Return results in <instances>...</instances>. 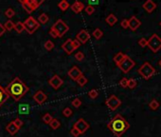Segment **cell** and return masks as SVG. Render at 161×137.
Wrapping results in <instances>:
<instances>
[{
    "mask_svg": "<svg viewBox=\"0 0 161 137\" xmlns=\"http://www.w3.org/2000/svg\"><path fill=\"white\" fill-rule=\"evenodd\" d=\"M76 39L80 43V44H85L86 42L90 39V34L86 30H80V32L77 33Z\"/></svg>",
    "mask_w": 161,
    "mask_h": 137,
    "instance_id": "obj_13",
    "label": "cell"
},
{
    "mask_svg": "<svg viewBox=\"0 0 161 137\" xmlns=\"http://www.w3.org/2000/svg\"><path fill=\"white\" fill-rule=\"evenodd\" d=\"M135 61L133 60L131 57H129L128 55H125V57L123 58V60L117 65V67L120 68V71L124 73H128L133 68L135 67Z\"/></svg>",
    "mask_w": 161,
    "mask_h": 137,
    "instance_id": "obj_6",
    "label": "cell"
},
{
    "mask_svg": "<svg viewBox=\"0 0 161 137\" xmlns=\"http://www.w3.org/2000/svg\"><path fill=\"white\" fill-rule=\"evenodd\" d=\"M58 7L61 11L66 12V10H68V8L70 6H69V3L67 2V0H61V1L58 3Z\"/></svg>",
    "mask_w": 161,
    "mask_h": 137,
    "instance_id": "obj_23",
    "label": "cell"
},
{
    "mask_svg": "<svg viewBox=\"0 0 161 137\" xmlns=\"http://www.w3.org/2000/svg\"><path fill=\"white\" fill-rule=\"evenodd\" d=\"M125 55H126L125 54H123V52H117V54L115 55V56H114V58H113V59H114V62L116 63L117 66L123 60V58L125 57Z\"/></svg>",
    "mask_w": 161,
    "mask_h": 137,
    "instance_id": "obj_24",
    "label": "cell"
},
{
    "mask_svg": "<svg viewBox=\"0 0 161 137\" xmlns=\"http://www.w3.org/2000/svg\"><path fill=\"white\" fill-rule=\"evenodd\" d=\"M48 125L50 126V128L52 130H57V129H59V128L61 127V122L58 119H56V118H53V119L51 120V122L49 123Z\"/></svg>",
    "mask_w": 161,
    "mask_h": 137,
    "instance_id": "obj_25",
    "label": "cell"
},
{
    "mask_svg": "<svg viewBox=\"0 0 161 137\" xmlns=\"http://www.w3.org/2000/svg\"><path fill=\"white\" fill-rule=\"evenodd\" d=\"M67 74H68V76L73 81H77L79 79V77L83 74V73L77 66H73L71 68H69L68 71H67Z\"/></svg>",
    "mask_w": 161,
    "mask_h": 137,
    "instance_id": "obj_14",
    "label": "cell"
},
{
    "mask_svg": "<svg viewBox=\"0 0 161 137\" xmlns=\"http://www.w3.org/2000/svg\"><path fill=\"white\" fill-rule=\"evenodd\" d=\"M72 44H73V47H74V49H75V50H77L78 48H80V43L77 39L72 40Z\"/></svg>",
    "mask_w": 161,
    "mask_h": 137,
    "instance_id": "obj_46",
    "label": "cell"
},
{
    "mask_svg": "<svg viewBox=\"0 0 161 137\" xmlns=\"http://www.w3.org/2000/svg\"><path fill=\"white\" fill-rule=\"evenodd\" d=\"M147 46L149 47V49L152 52H157L161 49V38L156 33L153 34L148 40Z\"/></svg>",
    "mask_w": 161,
    "mask_h": 137,
    "instance_id": "obj_7",
    "label": "cell"
},
{
    "mask_svg": "<svg viewBox=\"0 0 161 137\" xmlns=\"http://www.w3.org/2000/svg\"><path fill=\"white\" fill-rule=\"evenodd\" d=\"M24 24V28H25V31H27L28 33L30 34H32L34 33L37 30L40 28V23L37 21L36 19L33 16H29L27 18L26 20H25Z\"/></svg>",
    "mask_w": 161,
    "mask_h": 137,
    "instance_id": "obj_4",
    "label": "cell"
},
{
    "mask_svg": "<svg viewBox=\"0 0 161 137\" xmlns=\"http://www.w3.org/2000/svg\"><path fill=\"white\" fill-rule=\"evenodd\" d=\"M51 29L56 32V33L58 34V37H62L68 32L69 27L64 23V21H63L62 19H58L56 22L52 25Z\"/></svg>",
    "mask_w": 161,
    "mask_h": 137,
    "instance_id": "obj_5",
    "label": "cell"
},
{
    "mask_svg": "<svg viewBox=\"0 0 161 137\" xmlns=\"http://www.w3.org/2000/svg\"><path fill=\"white\" fill-rule=\"evenodd\" d=\"M73 127L75 128L76 130H79L80 134H83L85 132H87V130L90 128V125H89L83 118H80V119H78L74 123Z\"/></svg>",
    "mask_w": 161,
    "mask_h": 137,
    "instance_id": "obj_10",
    "label": "cell"
},
{
    "mask_svg": "<svg viewBox=\"0 0 161 137\" xmlns=\"http://www.w3.org/2000/svg\"><path fill=\"white\" fill-rule=\"evenodd\" d=\"M85 12L88 15H92L93 14H94V12H95V8L93 7V6H91V5H87L85 7Z\"/></svg>",
    "mask_w": 161,
    "mask_h": 137,
    "instance_id": "obj_39",
    "label": "cell"
},
{
    "mask_svg": "<svg viewBox=\"0 0 161 137\" xmlns=\"http://www.w3.org/2000/svg\"><path fill=\"white\" fill-rule=\"evenodd\" d=\"M138 73L140 74V75L143 77L144 79L148 80L156 73V68L152 66L150 63L145 62V63L138 70Z\"/></svg>",
    "mask_w": 161,
    "mask_h": 137,
    "instance_id": "obj_3",
    "label": "cell"
},
{
    "mask_svg": "<svg viewBox=\"0 0 161 137\" xmlns=\"http://www.w3.org/2000/svg\"><path fill=\"white\" fill-rule=\"evenodd\" d=\"M127 85H128V79L123 77V78L119 81V86L122 87V88H127Z\"/></svg>",
    "mask_w": 161,
    "mask_h": 137,
    "instance_id": "obj_43",
    "label": "cell"
},
{
    "mask_svg": "<svg viewBox=\"0 0 161 137\" xmlns=\"http://www.w3.org/2000/svg\"><path fill=\"white\" fill-rule=\"evenodd\" d=\"M3 27H4L5 31H7V32H11V30H13V28H14V23L12 22L11 20H8L7 22L4 23V25H3Z\"/></svg>",
    "mask_w": 161,
    "mask_h": 137,
    "instance_id": "obj_27",
    "label": "cell"
},
{
    "mask_svg": "<svg viewBox=\"0 0 161 137\" xmlns=\"http://www.w3.org/2000/svg\"><path fill=\"white\" fill-rule=\"evenodd\" d=\"M70 9L72 10L75 14H80L83 9H85V5L80 1H75L72 5L70 6Z\"/></svg>",
    "mask_w": 161,
    "mask_h": 137,
    "instance_id": "obj_17",
    "label": "cell"
},
{
    "mask_svg": "<svg viewBox=\"0 0 161 137\" xmlns=\"http://www.w3.org/2000/svg\"><path fill=\"white\" fill-rule=\"evenodd\" d=\"M63 114H64L66 117H70L71 115L73 114V111H72V110H71L70 108L66 107V108H64V110H63Z\"/></svg>",
    "mask_w": 161,
    "mask_h": 137,
    "instance_id": "obj_38",
    "label": "cell"
},
{
    "mask_svg": "<svg viewBox=\"0 0 161 137\" xmlns=\"http://www.w3.org/2000/svg\"><path fill=\"white\" fill-rule=\"evenodd\" d=\"M120 26H121L123 29H128V28H129V26H128V19L121 20V22H120Z\"/></svg>",
    "mask_w": 161,
    "mask_h": 137,
    "instance_id": "obj_45",
    "label": "cell"
},
{
    "mask_svg": "<svg viewBox=\"0 0 161 137\" xmlns=\"http://www.w3.org/2000/svg\"><path fill=\"white\" fill-rule=\"evenodd\" d=\"M141 25V22L136 16H132L130 19H128V26L130 28V30L135 32L136 30L139 28V26Z\"/></svg>",
    "mask_w": 161,
    "mask_h": 137,
    "instance_id": "obj_15",
    "label": "cell"
},
{
    "mask_svg": "<svg viewBox=\"0 0 161 137\" xmlns=\"http://www.w3.org/2000/svg\"><path fill=\"white\" fill-rule=\"evenodd\" d=\"M105 21H106V23L109 25V26H114L116 23H117V18L116 17V15L115 14H110L108 16L105 18Z\"/></svg>",
    "mask_w": 161,
    "mask_h": 137,
    "instance_id": "obj_22",
    "label": "cell"
},
{
    "mask_svg": "<svg viewBox=\"0 0 161 137\" xmlns=\"http://www.w3.org/2000/svg\"><path fill=\"white\" fill-rule=\"evenodd\" d=\"M32 99L37 103V104L42 105L48 100V95H46L43 91H37L34 94H33Z\"/></svg>",
    "mask_w": 161,
    "mask_h": 137,
    "instance_id": "obj_12",
    "label": "cell"
},
{
    "mask_svg": "<svg viewBox=\"0 0 161 137\" xmlns=\"http://www.w3.org/2000/svg\"><path fill=\"white\" fill-rule=\"evenodd\" d=\"M14 10L13 9H11V8H8L7 10L5 11V16L6 17H8V18H11V17H13V15H14Z\"/></svg>",
    "mask_w": 161,
    "mask_h": 137,
    "instance_id": "obj_36",
    "label": "cell"
},
{
    "mask_svg": "<svg viewBox=\"0 0 161 137\" xmlns=\"http://www.w3.org/2000/svg\"><path fill=\"white\" fill-rule=\"evenodd\" d=\"M48 84L51 88H53L54 90H58L59 88H61L62 85L64 84V80L62 79L58 74H54V75L48 80Z\"/></svg>",
    "mask_w": 161,
    "mask_h": 137,
    "instance_id": "obj_11",
    "label": "cell"
},
{
    "mask_svg": "<svg viewBox=\"0 0 161 137\" xmlns=\"http://www.w3.org/2000/svg\"><path fill=\"white\" fill-rule=\"evenodd\" d=\"M92 35L94 36L97 40H99V39H101V37H103V31H101V29H99V28H97V29L94 30V32H93Z\"/></svg>",
    "mask_w": 161,
    "mask_h": 137,
    "instance_id": "obj_29",
    "label": "cell"
},
{
    "mask_svg": "<svg viewBox=\"0 0 161 137\" xmlns=\"http://www.w3.org/2000/svg\"><path fill=\"white\" fill-rule=\"evenodd\" d=\"M52 119H53V117H52L49 113H45L44 115H43V117H42V121L45 124H49L51 122Z\"/></svg>",
    "mask_w": 161,
    "mask_h": 137,
    "instance_id": "obj_31",
    "label": "cell"
},
{
    "mask_svg": "<svg viewBox=\"0 0 161 137\" xmlns=\"http://www.w3.org/2000/svg\"><path fill=\"white\" fill-rule=\"evenodd\" d=\"M76 82L79 84V86H80V87H85V86L86 85V84H87L88 79L85 76V74H82V75H80V76L79 77V79L77 80Z\"/></svg>",
    "mask_w": 161,
    "mask_h": 137,
    "instance_id": "obj_26",
    "label": "cell"
},
{
    "mask_svg": "<svg viewBox=\"0 0 161 137\" xmlns=\"http://www.w3.org/2000/svg\"><path fill=\"white\" fill-rule=\"evenodd\" d=\"M159 66L161 67V59H160V61H159Z\"/></svg>",
    "mask_w": 161,
    "mask_h": 137,
    "instance_id": "obj_51",
    "label": "cell"
},
{
    "mask_svg": "<svg viewBox=\"0 0 161 137\" xmlns=\"http://www.w3.org/2000/svg\"><path fill=\"white\" fill-rule=\"evenodd\" d=\"M13 29L16 31L17 33H21L25 31L24 24L22 22H17L16 24H14V28H13Z\"/></svg>",
    "mask_w": 161,
    "mask_h": 137,
    "instance_id": "obj_30",
    "label": "cell"
},
{
    "mask_svg": "<svg viewBox=\"0 0 161 137\" xmlns=\"http://www.w3.org/2000/svg\"><path fill=\"white\" fill-rule=\"evenodd\" d=\"M12 122H13V124L18 128V129H20V128H22L23 125H24V122L20 119V118H16V119L13 120V121H12Z\"/></svg>",
    "mask_w": 161,
    "mask_h": 137,
    "instance_id": "obj_41",
    "label": "cell"
},
{
    "mask_svg": "<svg viewBox=\"0 0 161 137\" xmlns=\"http://www.w3.org/2000/svg\"><path fill=\"white\" fill-rule=\"evenodd\" d=\"M6 130L10 133L11 135H14V134H16V133L18 132V130H19V129L16 127L13 124V122H11V123H9L7 127H6Z\"/></svg>",
    "mask_w": 161,
    "mask_h": 137,
    "instance_id": "obj_20",
    "label": "cell"
},
{
    "mask_svg": "<svg viewBox=\"0 0 161 137\" xmlns=\"http://www.w3.org/2000/svg\"><path fill=\"white\" fill-rule=\"evenodd\" d=\"M156 8V4L153 1V0H147V1L143 4V9L147 12H149V14L153 12Z\"/></svg>",
    "mask_w": 161,
    "mask_h": 137,
    "instance_id": "obj_18",
    "label": "cell"
},
{
    "mask_svg": "<svg viewBox=\"0 0 161 137\" xmlns=\"http://www.w3.org/2000/svg\"><path fill=\"white\" fill-rule=\"evenodd\" d=\"M48 20H49L48 15L46 14H45V12H43V14H40L38 22L41 23V24H46V23L48 22Z\"/></svg>",
    "mask_w": 161,
    "mask_h": 137,
    "instance_id": "obj_28",
    "label": "cell"
},
{
    "mask_svg": "<svg viewBox=\"0 0 161 137\" xmlns=\"http://www.w3.org/2000/svg\"><path fill=\"white\" fill-rule=\"evenodd\" d=\"M45 49L46 50V51H51V50H53L54 49V44H53V42L50 41V40H48V41H46L45 43Z\"/></svg>",
    "mask_w": 161,
    "mask_h": 137,
    "instance_id": "obj_35",
    "label": "cell"
},
{
    "mask_svg": "<svg viewBox=\"0 0 161 137\" xmlns=\"http://www.w3.org/2000/svg\"><path fill=\"white\" fill-rule=\"evenodd\" d=\"M5 91L9 96H11L14 101H19L29 92V87L19 77H15L11 82H10L9 85H7Z\"/></svg>",
    "mask_w": 161,
    "mask_h": 137,
    "instance_id": "obj_1",
    "label": "cell"
},
{
    "mask_svg": "<svg viewBox=\"0 0 161 137\" xmlns=\"http://www.w3.org/2000/svg\"><path fill=\"white\" fill-rule=\"evenodd\" d=\"M8 98H9V94L6 92L5 89L0 86V108H1L3 104L8 100Z\"/></svg>",
    "mask_w": 161,
    "mask_h": 137,
    "instance_id": "obj_19",
    "label": "cell"
},
{
    "mask_svg": "<svg viewBox=\"0 0 161 137\" xmlns=\"http://www.w3.org/2000/svg\"><path fill=\"white\" fill-rule=\"evenodd\" d=\"M18 111H19L20 114L22 115H26V114H29L30 113V106L28 104H20L19 105V108H18Z\"/></svg>",
    "mask_w": 161,
    "mask_h": 137,
    "instance_id": "obj_21",
    "label": "cell"
},
{
    "mask_svg": "<svg viewBox=\"0 0 161 137\" xmlns=\"http://www.w3.org/2000/svg\"><path fill=\"white\" fill-rule=\"evenodd\" d=\"M18 2H19V3H21V4L23 5V3L25 2V0H18Z\"/></svg>",
    "mask_w": 161,
    "mask_h": 137,
    "instance_id": "obj_50",
    "label": "cell"
},
{
    "mask_svg": "<svg viewBox=\"0 0 161 137\" xmlns=\"http://www.w3.org/2000/svg\"><path fill=\"white\" fill-rule=\"evenodd\" d=\"M45 0H25L23 3V8L29 14H32V12L36 11L40 5L44 2Z\"/></svg>",
    "mask_w": 161,
    "mask_h": 137,
    "instance_id": "obj_8",
    "label": "cell"
},
{
    "mask_svg": "<svg viewBox=\"0 0 161 137\" xmlns=\"http://www.w3.org/2000/svg\"><path fill=\"white\" fill-rule=\"evenodd\" d=\"M6 32L5 29H4V27H3V25L0 23V37H1L3 34H4V33Z\"/></svg>",
    "mask_w": 161,
    "mask_h": 137,
    "instance_id": "obj_49",
    "label": "cell"
},
{
    "mask_svg": "<svg viewBox=\"0 0 161 137\" xmlns=\"http://www.w3.org/2000/svg\"><path fill=\"white\" fill-rule=\"evenodd\" d=\"M75 59L77 61L79 62H82L83 59H85V54H83V52H78L77 54H75Z\"/></svg>",
    "mask_w": 161,
    "mask_h": 137,
    "instance_id": "obj_40",
    "label": "cell"
},
{
    "mask_svg": "<svg viewBox=\"0 0 161 137\" xmlns=\"http://www.w3.org/2000/svg\"><path fill=\"white\" fill-rule=\"evenodd\" d=\"M105 105L107 106L109 110L114 111H116L117 109H119V107H120L121 101H120V99L117 98L116 95L113 94L107 98V100L105 101Z\"/></svg>",
    "mask_w": 161,
    "mask_h": 137,
    "instance_id": "obj_9",
    "label": "cell"
},
{
    "mask_svg": "<svg viewBox=\"0 0 161 137\" xmlns=\"http://www.w3.org/2000/svg\"><path fill=\"white\" fill-rule=\"evenodd\" d=\"M62 49H63L67 54H72V52L75 51V49H74L73 44H72V40H71V39H67L66 41L64 42L63 45H62Z\"/></svg>",
    "mask_w": 161,
    "mask_h": 137,
    "instance_id": "obj_16",
    "label": "cell"
},
{
    "mask_svg": "<svg viewBox=\"0 0 161 137\" xmlns=\"http://www.w3.org/2000/svg\"><path fill=\"white\" fill-rule=\"evenodd\" d=\"M137 80L134 79V78H130L128 79V85H127V88H130V89H135L136 87H137Z\"/></svg>",
    "mask_w": 161,
    "mask_h": 137,
    "instance_id": "obj_34",
    "label": "cell"
},
{
    "mask_svg": "<svg viewBox=\"0 0 161 137\" xmlns=\"http://www.w3.org/2000/svg\"><path fill=\"white\" fill-rule=\"evenodd\" d=\"M88 1V5H91L94 7V5H98L100 3V0H87Z\"/></svg>",
    "mask_w": 161,
    "mask_h": 137,
    "instance_id": "obj_48",
    "label": "cell"
},
{
    "mask_svg": "<svg viewBox=\"0 0 161 137\" xmlns=\"http://www.w3.org/2000/svg\"><path fill=\"white\" fill-rule=\"evenodd\" d=\"M71 105H72L74 108L78 109L82 106V101H80V98H75V99H73L72 102H71Z\"/></svg>",
    "mask_w": 161,
    "mask_h": 137,
    "instance_id": "obj_37",
    "label": "cell"
},
{
    "mask_svg": "<svg viewBox=\"0 0 161 137\" xmlns=\"http://www.w3.org/2000/svg\"><path fill=\"white\" fill-rule=\"evenodd\" d=\"M147 43H148V40L145 39V38H141L140 40L138 41V45L142 47V48H145V47H147Z\"/></svg>",
    "mask_w": 161,
    "mask_h": 137,
    "instance_id": "obj_44",
    "label": "cell"
},
{
    "mask_svg": "<svg viewBox=\"0 0 161 137\" xmlns=\"http://www.w3.org/2000/svg\"><path fill=\"white\" fill-rule=\"evenodd\" d=\"M70 134L72 135L73 137H79V136L80 135V132H79V130H76L74 127L71 128V130H70Z\"/></svg>",
    "mask_w": 161,
    "mask_h": 137,
    "instance_id": "obj_42",
    "label": "cell"
},
{
    "mask_svg": "<svg viewBox=\"0 0 161 137\" xmlns=\"http://www.w3.org/2000/svg\"><path fill=\"white\" fill-rule=\"evenodd\" d=\"M149 107L151 108V110H153V111H156L157 109L159 108V103L157 102L156 99H153L151 102H150V104H149Z\"/></svg>",
    "mask_w": 161,
    "mask_h": 137,
    "instance_id": "obj_32",
    "label": "cell"
},
{
    "mask_svg": "<svg viewBox=\"0 0 161 137\" xmlns=\"http://www.w3.org/2000/svg\"><path fill=\"white\" fill-rule=\"evenodd\" d=\"M49 34H50L51 37H53V38H58V34L56 33L54 30H52L50 28V30H49Z\"/></svg>",
    "mask_w": 161,
    "mask_h": 137,
    "instance_id": "obj_47",
    "label": "cell"
},
{
    "mask_svg": "<svg viewBox=\"0 0 161 137\" xmlns=\"http://www.w3.org/2000/svg\"><path fill=\"white\" fill-rule=\"evenodd\" d=\"M88 96L91 99H96L99 96V91H98V90H96V89L91 90V91L88 92Z\"/></svg>",
    "mask_w": 161,
    "mask_h": 137,
    "instance_id": "obj_33",
    "label": "cell"
},
{
    "mask_svg": "<svg viewBox=\"0 0 161 137\" xmlns=\"http://www.w3.org/2000/svg\"><path fill=\"white\" fill-rule=\"evenodd\" d=\"M160 26H161V22H160Z\"/></svg>",
    "mask_w": 161,
    "mask_h": 137,
    "instance_id": "obj_52",
    "label": "cell"
},
{
    "mask_svg": "<svg viewBox=\"0 0 161 137\" xmlns=\"http://www.w3.org/2000/svg\"><path fill=\"white\" fill-rule=\"evenodd\" d=\"M107 127L116 137H121L129 130L130 124L121 114H117L110 120Z\"/></svg>",
    "mask_w": 161,
    "mask_h": 137,
    "instance_id": "obj_2",
    "label": "cell"
}]
</instances>
